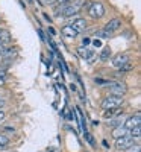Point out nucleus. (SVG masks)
Wrapping results in <instances>:
<instances>
[{
	"instance_id": "393cba45",
	"label": "nucleus",
	"mask_w": 141,
	"mask_h": 152,
	"mask_svg": "<svg viewBox=\"0 0 141 152\" xmlns=\"http://www.w3.org/2000/svg\"><path fill=\"white\" fill-rule=\"evenodd\" d=\"M5 120H6V113L0 110V123H3Z\"/></svg>"
},
{
	"instance_id": "423d86ee",
	"label": "nucleus",
	"mask_w": 141,
	"mask_h": 152,
	"mask_svg": "<svg viewBox=\"0 0 141 152\" xmlns=\"http://www.w3.org/2000/svg\"><path fill=\"white\" fill-rule=\"evenodd\" d=\"M121 24H123V20L120 18V17H114V18H111L105 26H103V31H106V32H109L111 35L115 32V31H118L120 28H121Z\"/></svg>"
},
{
	"instance_id": "0eeeda50",
	"label": "nucleus",
	"mask_w": 141,
	"mask_h": 152,
	"mask_svg": "<svg viewBox=\"0 0 141 152\" xmlns=\"http://www.w3.org/2000/svg\"><path fill=\"white\" fill-rule=\"evenodd\" d=\"M111 62H112V66L115 69H120L121 66L127 64V62H131V55L129 53H118V55H115L111 59Z\"/></svg>"
},
{
	"instance_id": "bb28decb",
	"label": "nucleus",
	"mask_w": 141,
	"mask_h": 152,
	"mask_svg": "<svg viewBox=\"0 0 141 152\" xmlns=\"http://www.w3.org/2000/svg\"><path fill=\"white\" fill-rule=\"evenodd\" d=\"M56 2H58V0H43L44 5H55Z\"/></svg>"
},
{
	"instance_id": "b1692460",
	"label": "nucleus",
	"mask_w": 141,
	"mask_h": 152,
	"mask_svg": "<svg viewBox=\"0 0 141 152\" xmlns=\"http://www.w3.org/2000/svg\"><path fill=\"white\" fill-rule=\"evenodd\" d=\"M38 35H40V38H41V41H46V34H44V31L40 28L38 29Z\"/></svg>"
},
{
	"instance_id": "f257e3e1",
	"label": "nucleus",
	"mask_w": 141,
	"mask_h": 152,
	"mask_svg": "<svg viewBox=\"0 0 141 152\" xmlns=\"http://www.w3.org/2000/svg\"><path fill=\"white\" fill-rule=\"evenodd\" d=\"M124 104V99L120 97V96H105L103 99H102V102H100V108L102 110H118L121 105Z\"/></svg>"
},
{
	"instance_id": "9b49d317",
	"label": "nucleus",
	"mask_w": 141,
	"mask_h": 152,
	"mask_svg": "<svg viewBox=\"0 0 141 152\" xmlns=\"http://www.w3.org/2000/svg\"><path fill=\"white\" fill-rule=\"evenodd\" d=\"M127 132H129V131H127V129L124 128V126L121 125V126H117V128H114V131L111 132V135L115 138V140H117V138H120V137L127 135Z\"/></svg>"
},
{
	"instance_id": "dca6fc26",
	"label": "nucleus",
	"mask_w": 141,
	"mask_h": 152,
	"mask_svg": "<svg viewBox=\"0 0 141 152\" xmlns=\"http://www.w3.org/2000/svg\"><path fill=\"white\" fill-rule=\"evenodd\" d=\"M94 84L97 87H108L111 84L109 79H103V78H94Z\"/></svg>"
},
{
	"instance_id": "f3484780",
	"label": "nucleus",
	"mask_w": 141,
	"mask_h": 152,
	"mask_svg": "<svg viewBox=\"0 0 141 152\" xmlns=\"http://www.w3.org/2000/svg\"><path fill=\"white\" fill-rule=\"evenodd\" d=\"M109 125H111V126H114V128H117V126H121V125H123V119H121V117L111 119V120H109Z\"/></svg>"
},
{
	"instance_id": "c9c22d12",
	"label": "nucleus",
	"mask_w": 141,
	"mask_h": 152,
	"mask_svg": "<svg viewBox=\"0 0 141 152\" xmlns=\"http://www.w3.org/2000/svg\"><path fill=\"white\" fill-rule=\"evenodd\" d=\"M0 21H2V20H0Z\"/></svg>"
},
{
	"instance_id": "2eb2a0df",
	"label": "nucleus",
	"mask_w": 141,
	"mask_h": 152,
	"mask_svg": "<svg viewBox=\"0 0 141 152\" xmlns=\"http://www.w3.org/2000/svg\"><path fill=\"white\" fill-rule=\"evenodd\" d=\"M127 135L132 137L134 140H137V142H138V138H140V135H141V129H140V126H137V128H132L129 132H127Z\"/></svg>"
},
{
	"instance_id": "6ab92c4d",
	"label": "nucleus",
	"mask_w": 141,
	"mask_h": 152,
	"mask_svg": "<svg viewBox=\"0 0 141 152\" xmlns=\"http://www.w3.org/2000/svg\"><path fill=\"white\" fill-rule=\"evenodd\" d=\"M56 35H58V32H56V29L53 26H49L47 28V37L52 38V37H56Z\"/></svg>"
},
{
	"instance_id": "7c9ffc66",
	"label": "nucleus",
	"mask_w": 141,
	"mask_h": 152,
	"mask_svg": "<svg viewBox=\"0 0 141 152\" xmlns=\"http://www.w3.org/2000/svg\"><path fill=\"white\" fill-rule=\"evenodd\" d=\"M102 143H103V146H105V148H109V143H108L106 140H103V142H102Z\"/></svg>"
},
{
	"instance_id": "f8f14e48",
	"label": "nucleus",
	"mask_w": 141,
	"mask_h": 152,
	"mask_svg": "<svg viewBox=\"0 0 141 152\" xmlns=\"http://www.w3.org/2000/svg\"><path fill=\"white\" fill-rule=\"evenodd\" d=\"M111 55H112V50H111L109 46H106V47L102 49V52H100V55H99V59H100L102 62H106V61H109Z\"/></svg>"
},
{
	"instance_id": "4be33fe9",
	"label": "nucleus",
	"mask_w": 141,
	"mask_h": 152,
	"mask_svg": "<svg viewBox=\"0 0 141 152\" xmlns=\"http://www.w3.org/2000/svg\"><path fill=\"white\" fill-rule=\"evenodd\" d=\"M3 132H6V134H14V132H15V128H14V126H5Z\"/></svg>"
},
{
	"instance_id": "c85d7f7f",
	"label": "nucleus",
	"mask_w": 141,
	"mask_h": 152,
	"mask_svg": "<svg viewBox=\"0 0 141 152\" xmlns=\"http://www.w3.org/2000/svg\"><path fill=\"white\" fill-rule=\"evenodd\" d=\"M68 2H71V0H58V5H64V3H68Z\"/></svg>"
},
{
	"instance_id": "9d476101",
	"label": "nucleus",
	"mask_w": 141,
	"mask_h": 152,
	"mask_svg": "<svg viewBox=\"0 0 141 152\" xmlns=\"http://www.w3.org/2000/svg\"><path fill=\"white\" fill-rule=\"evenodd\" d=\"M61 34L65 37V38H68V40H74V38H78V32H76L74 29H71L68 24H65V26H62V29H61Z\"/></svg>"
},
{
	"instance_id": "39448f33",
	"label": "nucleus",
	"mask_w": 141,
	"mask_h": 152,
	"mask_svg": "<svg viewBox=\"0 0 141 152\" xmlns=\"http://www.w3.org/2000/svg\"><path fill=\"white\" fill-rule=\"evenodd\" d=\"M68 26H70L71 29H74L78 34H81V32H84V31L88 28V23H86V20L82 18V17H74V18H71V21L68 23Z\"/></svg>"
},
{
	"instance_id": "ddd939ff",
	"label": "nucleus",
	"mask_w": 141,
	"mask_h": 152,
	"mask_svg": "<svg viewBox=\"0 0 141 152\" xmlns=\"http://www.w3.org/2000/svg\"><path fill=\"white\" fill-rule=\"evenodd\" d=\"M11 40H12V35H11V32L9 31H3L2 29V32H0V41H2L5 46H8L9 43H11Z\"/></svg>"
},
{
	"instance_id": "f704fd0d",
	"label": "nucleus",
	"mask_w": 141,
	"mask_h": 152,
	"mask_svg": "<svg viewBox=\"0 0 141 152\" xmlns=\"http://www.w3.org/2000/svg\"><path fill=\"white\" fill-rule=\"evenodd\" d=\"M0 59H2V58H0Z\"/></svg>"
},
{
	"instance_id": "4468645a",
	"label": "nucleus",
	"mask_w": 141,
	"mask_h": 152,
	"mask_svg": "<svg viewBox=\"0 0 141 152\" xmlns=\"http://www.w3.org/2000/svg\"><path fill=\"white\" fill-rule=\"evenodd\" d=\"M9 143H11L9 137L5 135V134H0V151H2V149H6Z\"/></svg>"
},
{
	"instance_id": "5701e85b",
	"label": "nucleus",
	"mask_w": 141,
	"mask_h": 152,
	"mask_svg": "<svg viewBox=\"0 0 141 152\" xmlns=\"http://www.w3.org/2000/svg\"><path fill=\"white\" fill-rule=\"evenodd\" d=\"M91 44H93V47H96V49H100V47H102V41H100V40H91Z\"/></svg>"
},
{
	"instance_id": "72a5a7b5",
	"label": "nucleus",
	"mask_w": 141,
	"mask_h": 152,
	"mask_svg": "<svg viewBox=\"0 0 141 152\" xmlns=\"http://www.w3.org/2000/svg\"><path fill=\"white\" fill-rule=\"evenodd\" d=\"M0 32H2V28H0Z\"/></svg>"
},
{
	"instance_id": "1a4fd4ad",
	"label": "nucleus",
	"mask_w": 141,
	"mask_h": 152,
	"mask_svg": "<svg viewBox=\"0 0 141 152\" xmlns=\"http://www.w3.org/2000/svg\"><path fill=\"white\" fill-rule=\"evenodd\" d=\"M76 52H78V55H79L82 59H86V61H91V59L96 56L94 50H89V49L85 47V46H79L78 49H76Z\"/></svg>"
},
{
	"instance_id": "c756f323",
	"label": "nucleus",
	"mask_w": 141,
	"mask_h": 152,
	"mask_svg": "<svg viewBox=\"0 0 141 152\" xmlns=\"http://www.w3.org/2000/svg\"><path fill=\"white\" fill-rule=\"evenodd\" d=\"M6 105V100H3V99H0V108H3Z\"/></svg>"
},
{
	"instance_id": "f03ea898",
	"label": "nucleus",
	"mask_w": 141,
	"mask_h": 152,
	"mask_svg": "<svg viewBox=\"0 0 141 152\" xmlns=\"http://www.w3.org/2000/svg\"><path fill=\"white\" fill-rule=\"evenodd\" d=\"M106 88H108V93L111 96H120V97L127 94V90H129L127 85L124 82H121V81H111V84Z\"/></svg>"
},
{
	"instance_id": "412c9836",
	"label": "nucleus",
	"mask_w": 141,
	"mask_h": 152,
	"mask_svg": "<svg viewBox=\"0 0 141 152\" xmlns=\"http://www.w3.org/2000/svg\"><path fill=\"white\" fill-rule=\"evenodd\" d=\"M141 151V146H140V143H135L134 146H131L129 149H126V152H140Z\"/></svg>"
},
{
	"instance_id": "7ed1b4c3",
	"label": "nucleus",
	"mask_w": 141,
	"mask_h": 152,
	"mask_svg": "<svg viewBox=\"0 0 141 152\" xmlns=\"http://www.w3.org/2000/svg\"><path fill=\"white\" fill-rule=\"evenodd\" d=\"M88 12V15L94 18V20H99L102 18L105 14H106V8L103 3H100V2H91V5H89V8L86 9Z\"/></svg>"
},
{
	"instance_id": "20e7f679",
	"label": "nucleus",
	"mask_w": 141,
	"mask_h": 152,
	"mask_svg": "<svg viewBox=\"0 0 141 152\" xmlns=\"http://www.w3.org/2000/svg\"><path fill=\"white\" fill-rule=\"evenodd\" d=\"M135 143H138L137 140H134L132 137L129 135H124V137H120L115 140V148H117L118 151H126V149H129L131 146H134Z\"/></svg>"
},
{
	"instance_id": "473e14b6",
	"label": "nucleus",
	"mask_w": 141,
	"mask_h": 152,
	"mask_svg": "<svg viewBox=\"0 0 141 152\" xmlns=\"http://www.w3.org/2000/svg\"><path fill=\"white\" fill-rule=\"evenodd\" d=\"M3 47H5V44H3L2 41H0V49H3Z\"/></svg>"
},
{
	"instance_id": "6e6552de",
	"label": "nucleus",
	"mask_w": 141,
	"mask_h": 152,
	"mask_svg": "<svg viewBox=\"0 0 141 152\" xmlns=\"http://www.w3.org/2000/svg\"><path fill=\"white\" fill-rule=\"evenodd\" d=\"M140 122H141V119H140V113H135V114H132V116H129L127 119H124L123 126H124L127 131H131L132 128H137V126H140Z\"/></svg>"
},
{
	"instance_id": "a878e982",
	"label": "nucleus",
	"mask_w": 141,
	"mask_h": 152,
	"mask_svg": "<svg viewBox=\"0 0 141 152\" xmlns=\"http://www.w3.org/2000/svg\"><path fill=\"white\" fill-rule=\"evenodd\" d=\"M88 44H91V38H88V37H86V38H84V40H82V46L86 47Z\"/></svg>"
},
{
	"instance_id": "cd10ccee",
	"label": "nucleus",
	"mask_w": 141,
	"mask_h": 152,
	"mask_svg": "<svg viewBox=\"0 0 141 152\" xmlns=\"http://www.w3.org/2000/svg\"><path fill=\"white\" fill-rule=\"evenodd\" d=\"M43 17H44V18L47 20V23H49V26H50V23H52V18L49 17V14H46V12H44V14H43Z\"/></svg>"
},
{
	"instance_id": "a211bd4d",
	"label": "nucleus",
	"mask_w": 141,
	"mask_h": 152,
	"mask_svg": "<svg viewBox=\"0 0 141 152\" xmlns=\"http://www.w3.org/2000/svg\"><path fill=\"white\" fill-rule=\"evenodd\" d=\"M84 134H85V138L88 140V143L91 145L93 148H96V140H94V137H93L91 134H89V132H84Z\"/></svg>"
},
{
	"instance_id": "2f4dec72",
	"label": "nucleus",
	"mask_w": 141,
	"mask_h": 152,
	"mask_svg": "<svg viewBox=\"0 0 141 152\" xmlns=\"http://www.w3.org/2000/svg\"><path fill=\"white\" fill-rule=\"evenodd\" d=\"M3 84H5V79H3V78H0V85H3Z\"/></svg>"
},
{
	"instance_id": "aec40b11",
	"label": "nucleus",
	"mask_w": 141,
	"mask_h": 152,
	"mask_svg": "<svg viewBox=\"0 0 141 152\" xmlns=\"http://www.w3.org/2000/svg\"><path fill=\"white\" fill-rule=\"evenodd\" d=\"M132 69H134V66L131 64V62H127V64H124V66H121V67H120L118 70H120V72H131Z\"/></svg>"
}]
</instances>
